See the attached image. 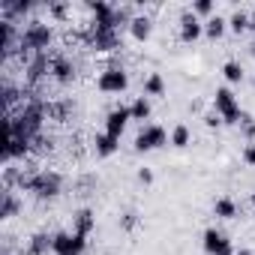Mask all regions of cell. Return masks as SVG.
Listing matches in <instances>:
<instances>
[{
    "mask_svg": "<svg viewBox=\"0 0 255 255\" xmlns=\"http://www.w3.org/2000/svg\"><path fill=\"white\" fill-rule=\"evenodd\" d=\"M213 105H216V114H219L225 123H237V120H240V108H237L234 93H231L228 87H219V90H216Z\"/></svg>",
    "mask_w": 255,
    "mask_h": 255,
    "instance_id": "6da1fadb",
    "label": "cell"
},
{
    "mask_svg": "<svg viewBox=\"0 0 255 255\" xmlns=\"http://www.w3.org/2000/svg\"><path fill=\"white\" fill-rule=\"evenodd\" d=\"M126 84H129V78H126V72L120 66H111L99 75V90L102 93H123Z\"/></svg>",
    "mask_w": 255,
    "mask_h": 255,
    "instance_id": "7a4b0ae2",
    "label": "cell"
},
{
    "mask_svg": "<svg viewBox=\"0 0 255 255\" xmlns=\"http://www.w3.org/2000/svg\"><path fill=\"white\" fill-rule=\"evenodd\" d=\"M165 141H168V135H165L162 126H144V129L138 132V138H135V147L144 153V150H156V147H162Z\"/></svg>",
    "mask_w": 255,
    "mask_h": 255,
    "instance_id": "3957f363",
    "label": "cell"
},
{
    "mask_svg": "<svg viewBox=\"0 0 255 255\" xmlns=\"http://www.w3.org/2000/svg\"><path fill=\"white\" fill-rule=\"evenodd\" d=\"M51 249L57 255H78L84 249V237L81 234H54L51 237Z\"/></svg>",
    "mask_w": 255,
    "mask_h": 255,
    "instance_id": "277c9868",
    "label": "cell"
},
{
    "mask_svg": "<svg viewBox=\"0 0 255 255\" xmlns=\"http://www.w3.org/2000/svg\"><path fill=\"white\" fill-rule=\"evenodd\" d=\"M129 120H132L129 108H114L108 114V120H105V135H111V138L120 141V135H123V129H126V123H129Z\"/></svg>",
    "mask_w": 255,
    "mask_h": 255,
    "instance_id": "5b68a950",
    "label": "cell"
},
{
    "mask_svg": "<svg viewBox=\"0 0 255 255\" xmlns=\"http://www.w3.org/2000/svg\"><path fill=\"white\" fill-rule=\"evenodd\" d=\"M204 249H207L210 255H231V252H234V249H231V240H228L225 234H219L216 228L204 231Z\"/></svg>",
    "mask_w": 255,
    "mask_h": 255,
    "instance_id": "8992f818",
    "label": "cell"
},
{
    "mask_svg": "<svg viewBox=\"0 0 255 255\" xmlns=\"http://www.w3.org/2000/svg\"><path fill=\"white\" fill-rule=\"evenodd\" d=\"M201 33H204V27H201V21L195 15H183L180 18V39L183 42H195Z\"/></svg>",
    "mask_w": 255,
    "mask_h": 255,
    "instance_id": "52a82bcc",
    "label": "cell"
},
{
    "mask_svg": "<svg viewBox=\"0 0 255 255\" xmlns=\"http://www.w3.org/2000/svg\"><path fill=\"white\" fill-rule=\"evenodd\" d=\"M48 39H51V30L42 27V24H33V27L27 30V36H24V42H27L30 48H42V45H48Z\"/></svg>",
    "mask_w": 255,
    "mask_h": 255,
    "instance_id": "ba28073f",
    "label": "cell"
},
{
    "mask_svg": "<svg viewBox=\"0 0 255 255\" xmlns=\"http://www.w3.org/2000/svg\"><path fill=\"white\" fill-rule=\"evenodd\" d=\"M57 177H48V174H39L36 180H30V189L39 192V195H57Z\"/></svg>",
    "mask_w": 255,
    "mask_h": 255,
    "instance_id": "9c48e42d",
    "label": "cell"
},
{
    "mask_svg": "<svg viewBox=\"0 0 255 255\" xmlns=\"http://www.w3.org/2000/svg\"><path fill=\"white\" fill-rule=\"evenodd\" d=\"M132 36L138 39V42H144L147 36H150V30H153V24H150V18H132Z\"/></svg>",
    "mask_w": 255,
    "mask_h": 255,
    "instance_id": "30bf717a",
    "label": "cell"
},
{
    "mask_svg": "<svg viewBox=\"0 0 255 255\" xmlns=\"http://www.w3.org/2000/svg\"><path fill=\"white\" fill-rule=\"evenodd\" d=\"M225 24H228L225 18H219V15H213V18H210V21L204 24V33H207L210 39H219V36L225 33Z\"/></svg>",
    "mask_w": 255,
    "mask_h": 255,
    "instance_id": "8fae6325",
    "label": "cell"
},
{
    "mask_svg": "<svg viewBox=\"0 0 255 255\" xmlns=\"http://www.w3.org/2000/svg\"><path fill=\"white\" fill-rule=\"evenodd\" d=\"M117 150V138H111V135H96V153L99 156H111Z\"/></svg>",
    "mask_w": 255,
    "mask_h": 255,
    "instance_id": "7c38bea8",
    "label": "cell"
},
{
    "mask_svg": "<svg viewBox=\"0 0 255 255\" xmlns=\"http://www.w3.org/2000/svg\"><path fill=\"white\" fill-rule=\"evenodd\" d=\"M93 228V213L90 210H81L78 216H75V234H81V237H87V231Z\"/></svg>",
    "mask_w": 255,
    "mask_h": 255,
    "instance_id": "4fadbf2b",
    "label": "cell"
},
{
    "mask_svg": "<svg viewBox=\"0 0 255 255\" xmlns=\"http://www.w3.org/2000/svg\"><path fill=\"white\" fill-rule=\"evenodd\" d=\"M129 114H132V120H147L150 117V102L141 96V99H135L132 102V108H129Z\"/></svg>",
    "mask_w": 255,
    "mask_h": 255,
    "instance_id": "5bb4252c",
    "label": "cell"
},
{
    "mask_svg": "<svg viewBox=\"0 0 255 255\" xmlns=\"http://www.w3.org/2000/svg\"><path fill=\"white\" fill-rule=\"evenodd\" d=\"M213 213H216V216H222V219H231V216L237 213V207H234V201H231V198H219V201L213 204Z\"/></svg>",
    "mask_w": 255,
    "mask_h": 255,
    "instance_id": "9a60e30c",
    "label": "cell"
},
{
    "mask_svg": "<svg viewBox=\"0 0 255 255\" xmlns=\"http://www.w3.org/2000/svg\"><path fill=\"white\" fill-rule=\"evenodd\" d=\"M51 72H54V78H57V81H69L75 69H72V63H66V60H54Z\"/></svg>",
    "mask_w": 255,
    "mask_h": 255,
    "instance_id": "2e32d148",
    "label": "cell"
},
{
    "mask_svg": "<svg viewBox=\"0 0 255 255\" xmlns=\"http://www.w3.org/2000/svg\"><path fill=\"white\" fill-rule=\"evenodd\" d=\"M162 90H165L162 75H150V78L144 81V93H147V96H162Z\"/></svg>",
    "mask_w": 255,
    "mask_h": 255,
    "instance_id": "e0dca14e",
    "label": "cell"
},
{
    "mask_svg": "<svg viewBox=\"0 0 255 255\" xmlns=\"http://www.w3.org/2000/svg\"><path fill=\"white\" fill-rule=\"evenodd\" d=\"M171 144H174V147H186V144H189V129H186V126H174Z\"/></svg>",
    "mask_w": 255,
    "mask_h": 255,
    "instance_id": "ac0fdd59",
    "label": "cell"
},
{
    "mask_svg": "<svg viewBox=\"0 0 255 255\" xmlns=\"http://www.w3.org/2000/svg\"><path fill=\"white\" fill-rule=\"evenodd\" d=\"M222 75H225L228 81H240V78H243V69H240V63H234V60H228V63L222 66Z\"/></svg>",
    "mask_w": 255,
    "mask_h": 255,
    "instance_id": "d6986e66",
    "label": "cell"
},
{
    "mask_svg": "<svg viewBox=\"0 0 255 255\" xmlns=\"http://www.w3.org/2000/svg\"><path fill=\"white\" fill-rule=\"evenodd\" d=\"M228 24H231V30H234V33H240V30H246V27H249V15H246V12H234Z\"/></svg>",
    "mask_w": 255,
    "mask_h": 255,
    "instance_id": "ffe728a7",
    "label": "cell"
},
{
    "mask_svg": "<svg viewBox=\"0 0 255 255\" xmlns=\"http://www.w3.org/2000/svg\"><path fill=\"white\" fill-rule=\"evenodd\" d=\"M45 246H51V243H48V237L36 234V237H33V243H30V252H33V255H39V252H42Z\"/></svg>",
    "mask_w": 255,
    "mask_h": 255,
    "instance_id": "44dd1931",
    "label": "cell"
},
{
    "mask_svg": "<svg viewBox=\"0 0 255 255\" xmlns=\"http://www.w3.org/2000/svg\"><path fill=\"white\" fill-rule=\"evenodd\" d=\"M192 9H195L198 15H210V12H213V3H210V0H198Z\"/></svg>",
    "mask_w": 255,
    "mask_h": 255,
    "instance_id": "7402d4cb",
    "label": "cell"
},
{
    "mask_svg": "<svg viewBox=\"0 0 255 255\" xmlns=\"http://www.w3.org/2000/svg\"><path fill=\"white\" fill-rule=\"evenodd\" d=\"M243 156H246V162H249V165H255V141L246 147V153H243Z\"/></svg>",
    "mask_w": 255,
    "mask_h": 255,
    "instance_id": "603a6c76",
    "label": "cell"
},
{
    "mask_svg": "<svg viewBox=\"0 0 255 255\" xmlns=\"http://www.w3.org/2000/svg\"><path fill=\"white\" fill-rule=\"evenodd\" d=\"M204 123H207V126H219V123H222V117H219V114H207V117H204Z\"/></svg>",
    "mask_w": 255,
    "mask_h": 255,
    "instance_id": "cb8c5ba5",
    "label": "cell"
},
{
    "mask_svg": "<svg viewBox=\"0 0 255 255\" xmlns=\"http://www.w3.org/2000/svg\"><path fill=\"white\" fill-rule=\"evenodd\" d=\"M138 180H141V183H150V180H153V174H150L147 168H141V171H138Z\"/></svg>",
    "mask_w": 255,
    "mask_h": 255,
    "instance_id": "d4e9b609",
    "label": "cell"
},
{
    "mask_svg": "<svg viewBox=\"0 0 255 255\" xmlns=\"http://www.w3.org/2000/svg\"><path fill=\"white\" fill-rule=\"evenodd\" d=\"M246 132H249V138H255V123H246Z\"/></svg>",
    "mask_w": 255,
    "mask_h": 255,
    "instance_id": "484cf974",
    "label": "cell"
},
{
    "mask_svg": "<svg viewBox=\"0 0 255 255\" xmlns=\"http://www.w3.org/2000/svg\"><path fill=\"white\" fill-rule=\"evenodd\" d=\"M249 27L255 30V9H252V15H249Z\"/></svg>",
    "mask_w": 255,
    "mask_h": 255,
    "instance_id": "4316f807",
    "label": "cell"
},
{
    "mask_svg": "<svg viewBox=\"0 0 255 255\" xmlns=\"http://www.w3.org/2000/svg\"><path fill=\"white\" fill-rule=\"evenodd\" d=\"M237 255H249V249H240V252H237Z\"/></svg>",
    "mask_w": 255,
    "mask_h": 255,
    "instance_id": "83f0119b",
    "label": "cell"
},
{
    "mask_svg": "<svg viewBox=\"0 0 255 255\" xmlns=\"http://www.w3.org/2000/svg\"><path fill=\"white\" fill-rule=\"evenodd\" d=\"M252 204H255V192H252Z\"/></svg>",
    "mask_w": 255,
    "mask_h": 255,
    "instance_id": "f1b7e54d",
    "label": "cell"
}]
</instances>
